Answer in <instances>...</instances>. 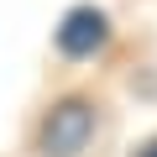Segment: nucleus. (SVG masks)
Returning <instances> with one entry per match:
<instances>
[{
    "label": "nucleus",
    "mask_w": 157,
    "mask_h": 157,
    "mask_svg": "<svg viewBox=\"0 0 157 157\" xmlns=\"http://www.w3.org/2000/svg\"><path fill=\"white\" fill-rule=\"evenodd\" d=\"M89 136H94V105H84V100H58L42 126L47 157H78L89 147Z\"/></svg>",
    "instance_id": "1"
},
{
    "label": "nucleus",
    "mask_w": 157,
    "mask_h": 157,
    "mask_svg": "<svg viewBox=\"0 0 157 157\" xmlns=\"http://www.w3.org/2000/svg\"><path fill=\"white\" fill-rule=\"evenodd\" d=\"M105 37H110V26H105V16H100V11H89V6L68 11V16H63V26H58V47H63L68 58H89V52H100V47H105Z\"/></svg>",
    "instance_id": "2"
},
{
    "label": "nucleus",
    "mask_w": 157,
    "mask_h": 157,
    "mask_svg": "<svg viewBox=\"0 0 157 157\" xmlns=\"http://www.w3.org/2000/svg\"><path fill=\"white\" fill-rule=\"evenodd\" d=\"M136 157H157V141H147V147H141V152H136Z\"/></svg>",
    "instance_id": "3"
}]
</instances>
